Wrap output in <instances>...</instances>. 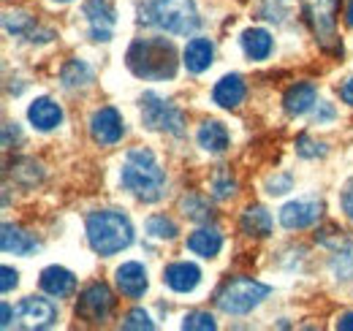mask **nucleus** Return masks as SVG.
<instances>
[{
	"label": "nucleus",
	"mask_w": 353,
	"mask_h": 331,
	"mask_svg": "<svg viewBox=\"0 0 353 331\" xmlns=\"http://www.w3.org/2000/svg\"><path fill=\"white\" fill-rule=\"evenodd\" d=\"M120 182L139 201L152 204V201H158L163 196L166 174H163V168L158 166L155 155L147 147H136L125 155V163H123V171H120Z\"/></svg>",
	"instance_id": "f257e3e1"
},
{
	"label": "nucleus",
	"mask_w": 353,
	"mask_h": 331,
	"mask_svg": "<svg viewBox=\"0 0 353 331\" xmlns=\"http://www.w3.org/2000/svg\"><path fill=\"white\" fill-rule=\"evenodd\" d=\"M125 63L139 79L163 82L174 79L176 74V49L166 39H136L125 54Z\"/></svg>",
	"instance_id": "f03ea898"
},
{
	"label": "nucleus",
	"mask_w": 353,
	"mask_h": 331,
	"mask_svg": "<svg viewBox=\"0 0 353 331\" xmlns=\"http://www.w3.org/2000/svg\"><path fill=\"white\" fill-rule=\"evenodd\" d=\"M139 22L161 28L174 36H188L199 28V11L193 0H139Z\"/></svg>",
	"instance_id": "7ed1b4c3"
},
{
	"label": "nucleus",
	"mask_w": 353,
	"mask_h": 331,
	"mask_svg": "<svg viewBox=\"0 0 353 331\" xmlns=\"http://www.w3.org/2000/svg\"><path fill=\"white\" fill-rule=\"evenodd\" d=\"M88 242L92 252L109 258L120 250L131 248L133 228L131 220L114 209H98L88 214Z\"/></svg>",
	"instance_id": "20e7f679"
},
{
	"label": "nucleus",
	"mask_w": 353,
	"mask_h": 331,
	"mask_svg": "<svg viewBox=\"0 0 353 331\" xmlns=\"http://www.w3.org/2000/svg\"><path fill=\"white\" fill-rule=\"evenodd\" d=\"M269 296V285L256 283L250 277H236V280H225L218 293H215V304L225 315H248L250 310H256L261 301Z\"/></svg>",
	"instance_id": "39448f33"
},
{
	"label": "nucleus",
	"mask_w": 353,
	"mask_h": 331,
	"mask_svg": "<svg viewBox=\"0 0 353 331\" xmlns=\"http://www.w3.org/2000/svg\"><path fill=\"white\" fill-rule=\"evenodd\" d=\"M141 120L150 130H163V133H174L179 136L185 128L182 112L176 109L172 101L155 95V92H144L141 98Z\"/></svg>",
	"instance_id": "423d86ee"
},
{
	"label": "nucleus",
	"mask_w": 353,
	"mask_h": 331,
	"mask_svg": "<svg viewBox=\"0 0 353 331\" xmlns=\"http://www.w3.org/2000/svg\"><path fill=\"white\" fill-rule=\"evenodd\" d=\"M114 310V293L103 283H92L82 290L79 304H77V315L85 318L90 323H103Z\"/></svg>",
	"instance_id": "0eeeda50"
},
{
	"label": "nucleus",
	"mask_w": 353,
	"mask_h": 331,
	"mask_svg": "<svg viewBox=\"0 0 353 331\" xmlns=\"http://www.w3.org/2000/svg\"><path fill=\"white\" fill-rule=\"evenodd\" d=\"M54 321H57V310H54L52 301L39 299V296H28V299H22L19 307H17V321H14V326H17V329L36 331V329H49Z\"/></svg>",
	"instance_id": "6e6552de"
},
{
	"label": "nucleus",
	"mask_w": 353,
	"mask_h": 331,
	"mask_svg": "<svg viewBox=\"0 0 353 331\" xmlns=\"http://www.w3.org/2000/svg\"><path fill=\"white\" fill-rule=\"evenodd\" d=\"M337 3L340 0H312V6L305 8L310 25L318 36V41L323 46L337 41V33H334V25H337Z\"/></svg>",
	"instance_id": "1a4fd4ad"
},
{
	"label": "nucleus",
	"mask_w": 353,
	"mask_h": 331,
	"mask_svg": "<svg viewBox=\"0 0 353 331\" xmlns=\"http://www.w3.org/2000/svg\"><path fill=\"white\" fill-rule=\"evenodd\" d=\"M321 214H323V204L318 199H299V201H291L280 209V223L288 231H299V228L318 223Z\"/></svg>",
	"instance_id": "9d476101"
},
{
	"label": "nucleus",
	"mask_w": 353,
	"mask_h": 331,
	"mask_svg": "<svg viewBox=\"0 0 353 331\" xmlns=\"http://www.w3.org/2000/svg\"><path fill=\"white\" fill-rule=\"evenodd\" d=\"M123 117H120V112L117 109H112V106H103V109H98L95 114H92V120H90V133H92V139L101 144V147H112V144H117L120 139H123Z\"/></svg>",
	"instance_id": "9b49d317"
},
{
	"label": "nucleus",
	"mask_w": 353,
	"mask_h": 331,
	"mask_svg": "<svg viewBox=\"0 0 353 331\" xmlns=\"http://www.w3.org/2000/svg\"><path fill=\"white\" fill-rule=\"evenodd\" d=\"M85 17L90 25V39L92 41H109L114 33V8L109 0H88L85 3Z\"/></svg>",
	"instance_id": "f8f14e48"
},
{
	"label": "nucleus",
	"mask_w": 353,
	"mask_h": 331,
	"mask_svg": "<svg viewBox=\"0 0 353 331\" xmlns=\"http://www.w3.org/2000/svg\"><path fill=\"white\" fill-rule=\"evenodd\" d=\"M199 280H201L199 266L188 263V261H176V263H169L163 269V283L172 290H176V293H190L199 285Z\"/></svg>",
	"instance_id": "ddd939ff"
},
{
	"label": "nucleus",
	"mask_w": 353,
	"mask_h": 331,
	"mask_svg": "<svg viewBox=\"0 0 353 331\" xmlns=\"http://www.w3.org/2000/svg\"><path fill=\"white\" fill-rule=\"evenodd\" d=\"M212 54H215V46L210 39H193L182 52V63L190 74H204L212 66Z\"/></svg>",
	"instance_id": "4468645a"
},
{
	"label": "nucleus",
	"mask_w": 353,
	"mask_h": 331,
	"mask_svg": "<svg viewBox=\"0 0 353 331\" xmlns=\"http://www.w3.org/2000/svg\"><path fill=\"white\" fill-rule=\"evenodd\" d=\"M39 283H41L44 293L57 296V299L71 296L77 290V277L68 269H63V266H46L44 272H41V280Z\"/></svg>",
	"instance_id": "2eb2a0df"
},
{
	"label": "nucleus",
	"mask_w": 353,
	"mask_h": 331,
	"mask_svg": "<svg viewBox=\"0 0 353 331\" xmlns=\"http://www.w3.org/2000/svg\"><path fill=\"white\" fill-rule=\"evenodd\" d=\"M28 120L39 130H54L63 123V109L52 101V98H36L28 109Z\"/></svg>",
	"instance_id": "dca6fc26"
},
{
	"label": "nucleus",
	"mask_w": 353,
	"mask_h": 331,
	"mask_svg": "<svg viewBox=\"0 0 353 331\" xmlns=\"http://www.w3.org/2000/svg\"><path fill=\"white\" fill-rule=\"evenodd\" d=\"M117 288L123 290L125 296H131V299H139L144 290H147V269L141 266V263H136V261H131V263H123L120 269H117Z\"/></svg>",
	"instance_id": "f3484780"
},
{
	"label": "nucleus",
	"mask_w": 353,
	"mask_h": 331,
	"mask_svg": "<svg viewBox=\"0 0 353 331\" xmlns=\"http://www.w3.org/2000/svg\"><path fill=\"white\" fill-rule=\"evenodd\" d=\"M245 95H248V87L242 82V77H236V74L223 77L221 82L215 84V90H212L215 103L223 106V109H236L245 101Z\"/></svg>",
	"instance_id": "a211bd4d"
},
{
	"label": "nucleus",
	"mask_w": 353,
	"mask_h": 331,
	"mask_svg": "<svg viewBox=\"0 0 353 331\" xmlns=\"http://www.w3.org/2000/svg\"><path fill=\"white\" fill-rule=\"evenodd\" d=\"M0 248H3V252L30 255V252H36V250H39V242H36L28 231H22L19 225L6 223V225H3V234H0Z\"/></svg>",
	"instance_id": "6ab92c4d"
},
{
	"label": "nucleus",
	"mask_w": 353,
	"mask_h": 331,
	"mask_svg": "<svg viewBox=\"0 0 353 331\" xmlns=\"http://www.w3.org/2000/svg\"><path fill=\"white\" fill-rule=\"evenodd\" d=\"M315 98H318V92H315L312 84L296 82L294 87H288V92H285V98H283V106H285L288 114L299 117V114H305V112H310V109L315 106Z\"/></svg>",
	"instance_id": "aec40b11"
},
{
	"label": "nucleus",
	"mask_w": 353,
	"mask_h": 331,
	"mask_svg": "<svg viewBox=\"0 0 353 331\" xmlns=\"http://www.w3.org/2000/svg\"><path fill=\"white\" fill-rule=\"evenodd\" d=\"M223 248V237L218 228H199L188 237V250L201 258H215Z\"/></svg>",
	"instance_id": "412c9836"
},
{
	"label": "nucleus",
	"mask_w": 353,
	"mask_h": 331,
	"mask_svg": "<svg viewBox=\"0 0 353 331\" xmlns=\"http://www.w3.org/2000/svg\"><path fill=\"white\" fill-rule=\"evenodd\" d=\"M199 147L207 150V152H223L228 147V130L225 125L218 120H207V123L199 128Z\"/></svg>",
	"instance_id": "4be33fe9"
},
{
	"label": "nucleus",
	"mask_w": 353,
	"mask_h": 331,
	"mask_svg": "<svg viewBox=\"0 0 353 331\" xmlns=\"http://www.w3.org/2000/svg\"><path fill=\"white\" fill-rule=\"evenodd\" d=\"M239 41H242V49H245V54L250 60H266L272 54V36L266 30H261V28L245 30Z\"/></svg>",
	"instance_id": "5701e85b"
},
{
	"label": "nucleus",
	"mask_w": 353,
	"mask_h": 331,
	"mask_svg": "<svg viewBox=\"0 0 353 331\" xmlns=\"http://www.w3.org/2000/svg\"><path fill=\"white\" fill-rule=\"evenodd\" d=\"M242 231L250 237H269L272 234V217L264 207H248L242 212Z\"/></svg>",
	"instance_id": "b1692460"
},
{
	"label": "nucleus",
	"mask_w": 353,
	"mask_h": 331,
	"mask_svg": "<svg viewBox=\"0 0 353 331\" xmlns=\"http://www.w3.org/2000/svg\"><path fill=\"white\" fill-rule=\"evenodd\" d=\"M60 79L65 87H85V84L92 82V71L85 60H68L60 71Z\"/></svg>",
	"instance_id": "393cba45"
},
{
	"label": "nucleus",
	"mask_w": 353,
	"mask_h": 331,
	"mask_svg": "<svg viewBox=\"0 0 353 331\" xmlns=\"http://www.w3.org/2000/svg\"><path fill=\"white\" fill-rule=\"evenodd\" d=\"M182 214L190 217V220H196V223H210L212 220V209H210V204L204 199H199V196H185L182 199Z\"/></svg>",
	"instance_id": "a878e982"
},
{
	"label": "nucleus",
	"mask_w": 353,
	"mask_h": 331,
	"mask_svg": "<svg viewBox=\"0 0 353 331\" xmlns=\"http://www.w3.org/2000/svg\"><path fill=\"white\" fill-rule=\"evenodd\" d=\"M147 234L155 237V239H174L179 231H176V223L172 217H166V214H152V217L147 220Z\"/></svg>",
	"instance_id": "bb28decb"
},
{
	"label": "nucleus",
	"mask_w": 353,
	"mask_h": 331,
	"mask_svg": "<svg viewBox=\"0 0 353 331\" xmlns=\"http://www.w3.org/2000/svg\"><path fill=\"white\" fill-rule=\"evenodd\" d=\"M215 326L218 323H215V318L210 312H190L182 321V329L185 331H212Z\"/></svg>",
	"instance_id": "cd10ccee"
},
{
	"label": "nucleus",
	"mask_w": 353,
	"mask_h": 331,
	"mask_svg": "<svg viewBox=\"0 0 353 331\" xmlns=\"http://www.w3.org/2000/svg\"><path fill=\"white\" fill-rule=\"evenodd\" d=\"M30 28H33V19H30L28 14H22V11H8V14H6V30H8V33L22 36V33H28Z\"/></svg>",
	"instance_id": "c85d7f7f"
},
{
	"label": "nucleus",
	"mask_w": 353,
	"mask_h": 331,
	"mask_svg": "<svg viewBox=\"0 0 353 331\" xmlns=\"http://www.w3.org/2000/svg\"><path fill=\"white\" fill-rule=\"evenodd\" d=\"M332 269L340 280H353V252L345 250V252H337L334 261H332Z\"/></svg>",
	"instance_id": "c756f323"
},
{
	"label": "nucleus",
	"mask_w": 353,
	"mask_h": 331,
	"mask_svg": "<svg viewBox=\"0 0 353 331\" xmlns=\"http://www.w3.org/2000/svg\"><path fill=\"white\" fill-rule=\"evenodd\" d=\"M123 329H128V331H133V329L152 331V329H155V323L150 321V315H147L144 310H131V312H128V318L123 321Z\"/></svg>",
	"instance_id": "7c9ffc66"
},
{
	"label": "nucleus",
	"mask_w": 353,
	"mask_h": 331,
	"mask_svg": "<svg viewBox=\"0 0 353 331\" xmlns=\"http://www.w3.org/2000/svg\"><path fill=\"white\" fill-rule=\"evenodd\" d=\"M291 188H294L291 174H277V177H269V179H266V193H272V196H283V193H288Z\"/></svg>",
	"instance_id": "2f4dec72"
},
{
	"label": "nucleus",
	"mask_w": 353,
	"mask_h": 331,
	"mask_svg": "<svg viewBox=\"0 0 353 331\" xmlns=\"http://www.w3.org/2000/svg\"><path fill=\"white\" fill-rule=\"evenodd\" d=\"M296 152H299L302 158H318V155H323L326 150H323V144H315L307 133H302V136L296 139Z\"/></svg>",
	"instance_id": "473e14b6"
},
{
	"label": "nucleus",
	"mask_w": 353,
	"mask_h": 331,
	"mask_svg": "<svg viewBox=\"0 0 353 331\" xmlns=\"http://www.w3.org/2000/svg\"><path fill=\"white\" fill-rule=\"evenodd\" d=\"M234 190H236V182H234L231 177L212 182V196H215V199H228V196H234Z\"/></svg>",
	"instance_id": "72a5a7b5"
},
{
	"label": "nucleus",
	"mask_w": 353,
	"mask_h": 331,
	"mask_svg": "<svg viewBox=\"0 0 353 331\" xmlns=\"http://www.w3.org/2000/svg\"><path fill=\"white\" fill-rule=\"evenodd\" d=\"M0 274H3V283H0L3 293H8V290L17 288V283H19V274H17L11 266H3V269H0Z\"/></svg>",
	"instance_id": "f704fd0d"
},
{
	"label": "nucleus",
	"mask_w": 353,
	"mask_h": 331,
	"mask_svg": "<svg viewBox=\"0 0 353 331\" xmlns=\"http://www.w3.org/2000/svg\"><path fill=\"white\" fill-rule=\"evenodd\" d=\"M343 212L353 220V179L345 185V190H343Z\"/></svg>",
	"instance_id": "c9c22d12"
},
{
	"label": "nucleus",
	"mask_w": 353,
	"mask_h": 331,
	"mask_svg": "<svg viewBox=\"0 0 353 331\" xmlns=\"http://www.w3.org/2000/svg\"><path fill=\"white\" fill-rule=\"evenodd\" d=\"M332 117H334L332 103H321V112H315V120H318V123H326V120H332Z\"/></svg>",
	"instance_id": "e433bc0d"
},
{
	"label": "nucleus",
	"mask_w": 353,
	"mask_h": 331,
	"mask_svg": "<svg viewBox=\"0 0 353 331\" xmlns=\"http://www.w3.org/2000/svg\"><path fill=\"white\" fill-rule=\"evenodd\" d=\"M340 95H343V101H345L348 106H353V77L340 87Z\"/></svg>",
	"instance_id": "4c0bfd02"
},
{
	"label": "nucleus",
	"mask_w": 353,
	"mask_h": 331,
	"mask_svg": "<svg viewBox=\"0 0 353 331\" xmlns=\"http://www.w3.org/2000/svg\"><path fill=\"white\" fill-rule=\"evenodd\" d=\"M337 329L353 331V312H345V315H340V318H337Z\"/></svg>",
	"instance_id": "58836bf2"
},
{
	"label": "nucleus",
	"mask_w": 353,
	"mask_h": 331,
	"mask_svg": "<svg viewBox=\"0 0 353 331\" xmlns=\"http://www.w3.org/2000/svg\"><path fill=\"white\" fill-rule=\"evenodd\" d=\"M14 315H17V312H11L8 304H3V323H0V326H3V329H11V318H14Z\"/></svg>",
	"instance_id": "ea45409f"
},
{
	"label": "nucleus",
	"mask_w": 353,
	"mask_h": 331,
	"mask_svg": "<svg viewBox=\"0 0 353 331\" xmlns=\"http://www.w3.org/2000/svg\"><path fill=\"white\" fill-rule=\"evenodd\" d=\"M345 22L353 28V0H348V6H345Z\"/></svg>",
	"instance_id": "a19ab883"
},
{
	"label": "nucleus",
	"mask_w": 353,
	"mask_h": 331,
	"mask_svg": "<svg viewBox=\"0 0 353 331\" xmlns=\"http://www.w3.org/2000/svg\"><path fill=\"white\" fill-rule=\"evenodd\" d=\"M54 3H68V0H54Z\"/></svg>",
	"instance_id": "79ce46f5"
}]
</instances>
